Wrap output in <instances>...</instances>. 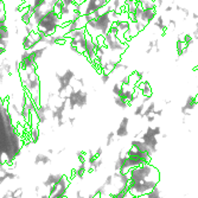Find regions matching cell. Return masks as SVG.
<instances>
[{
	"label": "cell",
	"mask_w": 198,
	"mask_h": 198,
	"mask_svg": "<svg viewBox=\"0 0 198 198\" xmlns=\"http://www.w3.org/2000/svg\"><path fill=\"white\" fill-rule=\"evenodd\" d=\"M46 49H48V46H45V45H37L34 49L31 50V54H32L33 58L36 59V61L40 59L44 56V54L46 52Z\"/></svg>",
	"instance_id": "obj_1"
},
{
	"label": "cell",
	"mask_w": 198,
	"mask_h": 198,
	"mask_svg": "<svg viewBox=\"0 0 198 198\" xmlns=\"http://www.w3.org/2000/svg\"><path fill=\"white\" fill-rule=\"evenodd\" d=\"M138 5H139L138 0H126L125 1V11L128 12V13H135Z\"/></svg>",
	"instance_id": "obj_2"
},
{
	"label": "cell",
	"mask_w": 198,
	"mask_h": 198,
	"mask_svg": "<svg viewBox=\"0 0 198 198\" xmlns=\"http://www.w3.org/2000/svg\"><path fill=\"white\" fill-rule=\"evenodd\" d=\"M139 4L145 10H155V4H154V0H138Z\"/></svg>",
	"instance_id": "obj_3"
},
{
	"label": "cell",
	"mask_w": 198,
	"mask_h": 198,
	"mask_svg": "<svg viewBox=\"0 0 198 198\" xmlns=\"http://www.w3.org/2000/svg\"><path fill=\"white\" fill-rule=\"evenodd\" d=\"M118 26H119V32H121L125 34L129 29V22H119Z\"/></svg>",
	"instance_id": "obj_4"
},
{
	"label": "cell",
	"mask_w": 198,
	"mask_h": 198,
	"mask_svg": "<svg viewBox=\"0 0 198 198\" xmlns=\"http://www.w3.org/2000/svg\"><path fill=\"white\" fill-rule=\"evenodd\" d=\"M109 32L113 33V34H118L119 32V26H118V23H113L112 25H110V29H109Z\"/></svg>",
	"instance_id": "obj_5"
},
{
	"label": "cell",
	"mask_w": 198,
	"mask_h": 198,
	"mask_svg": "<svg viewBox=\"0 0 198 198\" xmlns=\"http://www.w3.org/2000/svg\"><path fill=\"white\" fill-rule=\"evenodd\" d=\"M96 40H97V46H106L104 45V36H102V34L97 36Z\"/></svg>",
	"instance_id": "obj_6"
},
{
	"label": "cell",
	"mask_w": 198,
	"mask_h": 198,
	"mask_svg": "<svg viewBox=\"0 0 198 198\" xmlns=\"http://www.w3.org/2000/svg\"><path fill=\"white\" fill-rule=\"evenodd\" d=\"M5 2H4V0H0V14L1 13H6V10H5Z\"/></svg>",
	"instance_id": "obj_7"
},
{
	"label": "cell",
	"mask_w": 198,
	"mask_h": 198,
	"mask_svg": "<svg viewBox=\"0 0 198 198\" xmlns=\"http://www.w3.org/2000/svg\"><path fill=\"white\" fill-rule=\"evenodd\" d=\"M192 19L198 20V14H197V13H192Z\"/></svg>",
	"instance_id": "obj_8"
}]
</instances>
